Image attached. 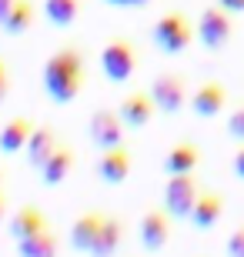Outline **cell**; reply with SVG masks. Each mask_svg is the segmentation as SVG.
<instances>
[{
  "label": "cell",
  "instance_id": "6",
  "mask_svg": "<svg viewBox=\"0 0 244 257\" xmlns=\"http://www.w3.org/2000/svg\"><path fill=\"white\" fill-rule=\"evenodd\" d=\"M147 90H150V97H154V104H157V114L174 117V114H181V110H188L191 84L181 70H157Z\"/></svg>",
  "mask_w": 244,
  "mask_h": 257
},
{
  "label": "cell",
  "instance_id": "8",
  "mask_svg": "<svg viewBox=\"0 0 244 257\" xmlns=\"http://www.w3.org/2000/svg\"><path fill=\"white\" fill-rule=\"evenodd\" d=\"M174 224H178V220L171 217L160 204H150V207L141 214V220H137L141 247L147 250V254H160V250L171 244V237H174Z\"/></svg>",
  "mask_w": 244,
  "mask_h": 257
},
{
  "label": "cell",
  "instance_id": "29",
  "mask_svg": "<svg viewBox=\"0 0 244 257\" xmlns=\"http://www.w3.org/2000/svg\"><path fill=\"white\" fill-rule=\"evenodd\" d=\"M227 14H244V0H217Z\"/></svg>",
  "mask_w": 244,
  "mask_h": 257
},
{
  "label": "cell",
  "instance_id": "18",
  "mask_svg": "<svg viewBox=\"0 0 244 257\" xmlns=\"http://www.w3.org/2000/svg\"><path fill=\"white\" fill-rule=\"evenodd\" d=\"M104 214H107V210L91 207V210H84V214L74 217L67 240H70V247H74L77 254H91V247H94V240H97V230H101V224H104Z\"/></svg>",
  "mask_w": 244,
  "mask_h": 257
},
{
  "label": "cell",
  "instance_id": "27",
  "mask_svg": "<svg viewBox=\"0 0 244 257\" xmlns=\"http://www.w3.org/2000/svg\"><path fill=\"white\" fill-rule=\"evenodd\" d=\"M107 7H150L154 0H101Z\"/></svg>",
  "mask_w": 244,
  "mask_h": 257
},
{
  "label": "cell",
  "instance_id": "31",
  "mask_svg": "<svg viewBox=\"0 0 244 257\" xmlns=\"http://www.w3.org/2000/svg\"><path fill=\"white\" fill-rule=\"evenodd\" d=\"M4 181H7V167L0 164V187H4Z\"/></svg>",
  "mask_w": 244,
  "mask_h": 257
},
{
  "label": "cell",
  "instance_id": "22",
  "mask_svg": "<svg viewBox=\"0 0 244 257\" xmlns=\"http://www.w3.org/2000/svg\"><path fill=\"white\" fill-rule=\"evenodd\" d=\"M17 257H60V234L47 227L27 240H17Z\"/></svg>",
  "mask_w": 244,
  "mask_h": 257
},
{
  "label": "cell",
  "instance_id": "5",
  "mask_svg": "<svg viewBox=\"0 0 244 257\" xmlns=\"http://www.w3.org/2000/svg\"><path fill=\"white\" fill-rule=\"evenodd\" d=\"M201 174H168L164 177V187H160V207L168 210L174 220H188L191 210L197 204V194H201Z\"/></svg>",
  "mask_w": 244,
  "mask_h": 257
},
{
  "label": "cell",
  "instance_id": "9",
  "mask_svg": "<svg viewBox=\"0 0 244 257\" xmlns=\"http://www.w3.org/2000/svg\"><path fill=\"white\" fill-rule=\"evenodd\" d=\"M131 174H134V151H131L127 141L117 144V147H107V151H97L94 177L101 184H107V187H121Z\"/></svg>",
  "mask_w": 244,
  "mask_h": 257
},
{
  "label": "cell",
  "instance_id": "26",
  "mask_svg": "<svg viewBox=\"0 0 244 257\" xmlns=\"http://www.w3.org/2000/svg\"><path fill=\"white\" fill-rule=\"evenodd\" d=\"M231 171H234L237 181H244V141L234 147V154H231Z\"/></svg>",
  "mask_w": 244,
  "mask_h": 257
},
{
  "label": "cell",
  "instance_id": "21",
  "mask_svg": "<svg viewBox=\"0 0 244 257\" xmlns=\"http://www.w3.org/2000/svg\"><path fill=\"white\" fill-rule=\"evenodd\" d=\"M37 17H40L37 0H14V7H10V14L4 17L0 30H4L7 37H20V34H27V30L37 24Z\"/></svg>",
  "mask_w": 244,
  "mask_h": 257
},
{
  "label": "cell",
  "instance_id": "30",
  "mask_svg": "<svg viewBox=\"0 0 244 257\" xmlns=\"http://www.w3.org/2000/svg\"><path fill=\"white\" fill-rule=\"evenodd\" d=\"M10 7H14V0H0V24H4V17L10 14Z\"/></svg>",
  "mask_w": 244,
  "mask_h": 257
},
{
  "label": "cell",
  "instance_id": "25",
  "mask_svg": "<svg viewBox=\"0 0 244 257\" xmlns=\"http://www.w3.org/2000/svg\"><path fill=\"white\" fill-rule=\"evenodd\" d=\"M224 250H227V257H244V224H241V227H234L231 234H227Z\"/></svg>",
  "mask_w": 244,
  "mask_h": 257
},
{
  "label": "cell",
  "instance_id": "15",
  "mask_svg": "<svg viewBox=\"0 0 244 257\" xmlns=\"http://www.w3.org/2000/svg\"><path fill=\"white\" fill-rule=\"evenodd\" d=\"M60 131H57L54 124H37L34 127V134H30L27 147H24V161H27L30 171H40L44 164H47V157L60 147Z\"/></svg>",
  "mask_w": 244,
  "mask_h": 257
},
{
  "label": "cell",
  "instance_id": "20",
  "mask_svg": "<svg viewBox=\"0 0 244 257\" xmlns=\"http://www.w3.org/2000/svg\"><path fill=\"white\" fill-rule=\"evenodd\" d=\"M80 14H84V0H44L40 4V17L57 30L74 27L80 20Z\"/></svg>",
  "mask_w": 244,
  "mask_h": 257
},
{
  "label": "cell",
  "instance_id": "12",
  "mask_svg": "<svg viewBox=\"0 0 244 257\" xmlns=\"http://www.w3.org/2000/svg\"><path fill=\"white\" fill-rule=\"evenodd\" d=\"M117 114H121V120L127 124V131H144V127L154 124L157 104H154V97H150L147 87H134V90H127V94L121 97Z\"/></svg>",
  "mask_w": 244,
  "mask_h": 257
},
{
  "label": "cell",
  "instance_id": "10",
  "mask_svg": "<svg viewBox=\"0 0 244 257\" xmlns=\"http://www.w3.org/2000/svg\"><path fill=\"white\" fill-rule=\"evenodd\" d=\"M87 137L97 151H107V147H117L127 141V124L121 120L117 107H97L87 120Z\"/></svg>",
  "mask_w": 244,
  "mask_h": 257
},
{
  "label": "cell",
  "instance_id": "7",
  "mask_svg": "<svg viewBox=\"0 0 244 257\" xmlns=\"http://www.w3.org/2000/svg\"><path fill=\"white\" fill-rule=\"evenodd\" d=\"M188 107L197 120H214V117H221L231 107V87L224 80H217V77H204V80H197L191 87Z\"/></svg>",
  "mask_w": 244,
  "mask_h": 257
},
{
  "label": "cell",
  "instance_id": "32",
  "mask_svg": "<svg viewBox=\"0 0 244 257\" xmlns=\"http://www.w3.org/2000/svg\"><path fill=\"white\" fill-rule=\"evenodd\" d=\"M201 257H204V254H201Z\"/></svg>",
  "mask_w": 244,
  "mask_h": 257
},
{
  "label": "cell",
  "instance_id": "19",
  "mask_svg": "<svg viewBox=\"0 0 244 257\" xmlns=\"http://www.w3.org/2000/svg\"><path fill=\"white\" fill-rule=\"evenodd\" d=\"M34 127H37V120L30 114H14L10 120H4V127H0V154H24Z\"/></svg>",
  "mask_w": 244,
  "mask_h": 257
},
{
  "label": "cell",
  "instance_id": "1",
  "mask_svg": "<svg viewBox=\"0 0 244 257\" xmlns=\"http://www.w3.org/2000/svg\"><path fill=\"white\" fill-rule=\"evenodd\" d=\"M87 80H91V64L77 44H60L57 50H50L40 67V84L47 90V100L57 107L74 104L84 94Z\"/></svg>",
  "mask_w": 244,
  "mask_h": 257
},
{
  "label": "cell",
  "instance_id": "4",
  "mask_svg": "<svg viewBox=\"0 0 244 257\" xmlns=\"http://www.w3.org/2000/svg\"><path fill=\"white\" fill-rule=\"evenodd\" d=\"M194 37L207 54H221L234 40V14H227L217 0L201 7V14L194 20Z\"/></svg>",
  "mask_w": 244,
  "mask_h": 257
},
{
  "label": "cell",
  "instance_id": "14",
  "mask_svg": "<svg viewBox=\"0 0 244 257\" xmlns=\"http://www.w3.org/2000/svg\"><path fill=\"white\" fill-rule=\"evenodd\" d=\"M201 164H204L201 144H197L194 137H178V141L168 147V154H164L160 171H164V177H168V174H191V171H201Z\"/></svg>",
  "mask_w": 244,
  "mask_h": 257
},
{
  "label": "cell",
  "instance_id": "23",
  "mask_svg": "<svg viewBox=\"0 0 244 257\" xmlns=\"http://www.w3.org/2000/svg\"><path fill=\"white\" fill-rule=\"evenodd\" d=\"M224 131H227V137H231V141H237V144L244 141V100H237V104L227 110Z\"/></svg>",
  "mask_w": 244,
  "mask_h": 257
},
{
  "label": "cell",
  "instance_id": "13",
  "mask_svg": "<svg viewBox=\"0 0 244 257\" xmlns=\"http://www.w3.org/2000/svg\"><path fill=\"white\" fill-rule=\"evenodd\" d=\"M47 227H50L47 210L40 207V204H34V200H24L20 207L10 210V217H7V234L14 244L34 237V234H40V230H47Z\"/></svg>",
  "mask_w": 244,
  "mask_h": 257
},
{
  "label": "cell",
  "instance_id": "24",
  "mask_svg": "<svg viewBox=\"0 0 244 257\" xmlns=\"http://www.w3.org/2000/svg\"><path fill=\"white\" fill-rule=\"evenodd\" d=\"M10 90H14V70H10V60L0 54V104L10 97Z\"/></svg>",
  "mask_w": 244,
  "mask_h": 257
},
{
  "label": "cell",
  "instance_id": "11",
  "mask_svg": "<svg viewBox=\"0 0 244 257\" xmlns=\"http://www.w3.org/2000/svg\"><path fill=\"white\" fill-rule=\"evenodd\" d=\"M227 214V194L221 191V187H201V194H197V204L194 210H191V227L197 230V234H207V230H214L221 220H224Z\"/></svg>",
  "mask_w": 244,
  "mask_h": 257
},
{
  "label": "cell",
  "instance_id": "3",
  "mask_svg": "<svg viewBox=\"0 0 244 257\" xmlns=\"http://www.w3.org/2000/svg\"><path fill=\"white\" fill-rule=\"evenodd\" d=\"M97 64H101V74L107 77L111 84H127V80L137 74V67H141V47H137L131 37L117 34V37H111L101 47Z\"/></svg>",
  "mask_w": 244,
  "mask_h": 257
},
{
  "label": "cell",
  "instance_id": "16",
  "mask_svg": "<svg viewBox=\"0 0 244 257\" xmlns=\"http://www.w3.org/2000/svg\"><path fill=\"white\" fill-rule=\"evenodd\" d=\"M74 167H77V147L67 144V141H60V147L47 157V164L37 171V177H40L44 187H57V184H64L67 177L74 174Z\"/></svg>",
  "mask_w": 244,
  "mask_h": 257
},
{
  "label": "cell",
  "instance_id": "17",
  "mask_svg": "<svg viewBox=\"0 0 244 257\" xmlns=\"http://www.w3.org/2000/svg\"><path fill=\"white\" fill-rule=\"evenodd\" d=\"M127 240V220L121 214H104V224L97 230V240L87 257H114Z\"/></svg>",
  "mask_w": 244,
  "mask_h": 257
},
{
  "label": "cell",
  "instance_id": "28",
  "mask_svg": "<svg viewBox=\"0 0 244 257\" xmlns=\"http://www.w3.org/2000/svg\"><path fill=\"white\" fill-rule=\"evenodd\" d=\"M7 217H10V194L7 187H0V224H7Z\"/></svg>",
  "mask_w": 244,
  "mask_h": 257
},
{
  "label": "cell",
  "instance_id": "2",
  "mask_svg": "<svg viewBox=\"0 0 244 257\" xmlns=\"http://www.w3.org/2000/svg\"><path fill=\"white\" fill-rule=\"evenodd\" d=\"M150 40H154V47H157L160 54H168V57H181L184 50H191V44H197L194 24H191V17L178 7L164 10V14L150 24Z\"/></svg>",
  "mask_w": 244,
  "mask_h": 257
}]
</instances>
